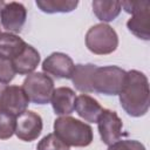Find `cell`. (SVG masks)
<instances>
[{
  "instance_id": "cell-11",
  "label": "cell",
  "mask_w": 150,
  "mask_h": 150,
  "mask_svg": "<svg viewBox=\"0 0 150 150\" xmlns=\"http://www.w3.org/2000/svg\"><path fill=\"white\" fill-rule=\"evenodd\" d=\"M74 67L73 60L63 53H52L42 63V70L56 79H70Z\"/></svg>"
},
{
  "instance_id": "cell-13",
  "label": "cell",
  "mask_w": 150,
  "mask_h": 150,
  "mask_svg": "<svg viewBox=\"0 0 150 150\" xmlns=\"http://www.w3.org/2000/svg\"><path fill=\"white\" fill-rule=\"evenodd\" d=\"M75 93L68 87H60L54 89L52 95V105L56 115L66 116L73 112L75 108Z\"/></svg>"
},
{
  "instance_id": "cell-14",
  "label": "cell",
  "mask_w": 150,
  "mask_h": 150,
  "mask_svg": "<svg viewBox=\"0 0 150 150\" xmlns=\"http://www.w3.org/2000/svg\"><path fill=\"white\" fill-rule=\"evenodd\" d=\"M74 109L76 110L80 117H82L83 120L90 123L97 122L101 112L103 111V108L101 107V104L95 98L86 94H82L76 97Z\"/></svg>"
},
{
  "instance_id": "cell-20",
  "label": "cell",
  "mask_w": 150,
  "mask_h": 150,
  "mask_svg": "<svg viewBox=\"0 0 150 150\" xmlns=\"http://www.w3.org/2000/svg\"><path fill=\"white\" fill-rule=\"evenodd\" d=\"M36 150H69V146H67L55 134H48L39 142Z\"/></svg>"
},
{
  "instance_id": "cell-19",
  "label": "cell",
  "mask_w": 150,
  "mask_h": 150,
  "mask_svg": "<svg viewBox=\"0 0 150 150\" xmlns=\"http://www.w3.org/2000/svg\"><path fill=\"white\" fill-rule=\"evenodd\" d=\"M15 118L13 115L0 110V139L12 137L15 131Z\"/></svg>"
},
{
  "instance_id": "cell-25",
  "label": "cell",
  "mask_w": 150,
  "mask_h": 150,
  "mask_svg": "<svg viewBox=\"0 0 150 150\" xmlns=\"http://www.w3.org/2000/svg\"><path fill=\"white\" fill-rule=\"evenodd\" d=\"M1 34H2V33H1V30H0V36H1Z\"/></svg>"
},
{
  "instance_id": "cell-9",
  "label": "cell",
  "mask_w": 150,
  "mask_h": 150,
  "mask_svg": "<svg viewBox=\"0 0 150 150\" xmlns=\"http://www.w3.org/2000/svg\"><path fill=\"white\" fill-rule=\"evenodd\" d=\"M29 100L23 91L22 87L18 86H7L1 98L0 110L6 111L14 117H18L27 110Z\"/></svg>"
},
{
  "instance_id": "cell-1",
  "label": "cell",
  "mask_w": 150,
  "mask_h": 150,
  "mask_svg": "<svg viewBox=\"0 0 150 150\" xmlns=\"http://www.w3.org/2000/svg\"><path fill=\"white\" fill-rule=\"evenodd\" d=\"M120 102L125 112L132 117H139L148 112L150 105V90L148 77L138 71L127 73L125 82L120 91Z\"/></svg>"
},
{
  "instance_id": "cell-2",
  "label": "cell",
  "mask_w": 150,
  "mask_h": 150,
  "mask_svg": "<svg viewBox=\"0 0 150 150\" xmlns=\"http://www.w3.org/2000/svg\"><path fill=\"white\" fill-rule=\"evenodd\" d=\"M54 134L67 146H87L93 142L90 125L70 116H61L54 121Z\"/></svg>"
},
{
  "instance_id": "cell-4",
  "label": "cell",
  "mask_w": 150,
  "mask_h": 150,
  "mask_svg": "<svg viewBox=\"0 0 150 150\" xmlns=\"http://www.w3.org/2000/svg\"><path fill=\"white\" fill-rule=\"evenodd\" d=\"M86 46L91 53L97 55L111 54L118 46L117 33L107 23H97L88 29Z\"/></svg>"
},
{
  "instance_id": "cell-17",
  "label": "cell",
  "mask_w": 150,
  "mask_h": 150,
  "mask_svg": "<svg viewBox=\"0 0 150 150\" xmlns=\"http://www.w3.org/2000/svg\"><path fill=\"white\" fill-rule=\"evenodd\" d=\"M93 12L98 20L103 22H109L116 19L121 12V1H102L95 0L91 4Z\"/></svg>"
},
{
  "instance_id": "cell-8",
  "label": "cell",
  "mask_w": 150,
  "mask_h": 150,
  "mask_svg": "<svg viewBox=\"0 0 150 150\" xmlns=\"http://www.w3.org/2000/svg\"><path fill=\"white\" fill-rule=\"evenodd\" d=\"M98 132L101 139L104 144L110 145L118 141L122 136V120L118 115L109 109H103L98 120H97Z\"/></svg>"
},
{
  "instance_id": "cell-21",
  "label": "cell",
  "mask_w": 150,
  "mask_h": 150,
  "mask_svg": "<svg viewBox=\"0 0 150 150\" xmlns=\"http://www.w3.org/2000/svg\"><path fill=\"white\" fill-rule=\"evenodd\" d=\"M108 150H145V146L135 139H122L110 144Z\"/></svg>"
},
{
  "instance_id": "cell-15",
  "label": "cell",
  "mask_w": 150,
  "mask_h": 150,
  "mask_svg": "<svg viewBox=\"0 0 150 150\" xmlns=\"http://www.w3.org/2000/svg\"><path fill=\"white\" fill-rule=\"evenodd\" d=\"M26 42L12 33H4L0 36V57L12 61L22 53Z\"/></svg>"
},
{
  "instance_id": "cell-16",
  "label": "cell",
  "mask_w": 150,
  "mask_h": 150,
  "mask_svg": "<svg viewBox=\"0 0 150 150\" xmlns=\"http://www.w3.org/2000/svg\"><path fill=\"white\" fill-rule=\"evenodd\" d=\"M97 66L93 63L87 64H76L71 75V81L75 88L82 93H93L91 88V76Z\"/></svg>"
},
{
  "instance_id": "cell-10",
  "label": "cell",
  "mask_w": 150,
  "mask_h": 150,
  "mask_svg": "<svg viewBox=\"0 0 150 150\" xmlns=\"http://www.w3.org/2000/svg\"><path fill=\"white\" fill-rule=\"evenodd\" d=\"M27 18V11L25 6L20 2H7L4 5L1 12H0V19H1V25L6 30L13 32V33H19Z\"/></svg>"
},
{
  "instance_id": "cell-22",
  "label": "cell",
  "mask_w": 150,
  "mask_h": 150,
  "mask_svg": "<svg viewBox=\"0 0 150 150\" xmlns=\"http://www.w3.org/2000/svg\"><path fill=\"white\" fill-rule=\"evenodd\" d=\"M15 76L14 68L9 60L0 57V83L7 84L9 83Z\"/></svg>"
},
{
  "instance_id": "cell-6",
  "label": "cell",
  "mask_w": 150,
  "mask_h": 150,
  "mask_svg": "<svg viewBox=\"0 0 150 150\" xmlns=\"http://www.w3.org/2000/svg\"><path fill=\"white\" fill-rule=\"evenodd\" d=\"M22 89L33 103L47 104L54 91V82L43 73H32L25 79Z\"/></svg>"
},
{
  "instance_id": "cell-18",
  "label": "cell",
  "mask_w": 150,
  "mask_h": 150,
  "mask_svg": "<svg viewBox=\"0 0 150 150\" xmlns=\"http://www.w3.org/2000/svg\"><path fill=\"white\" fill-rule=\"evenodd\" d=\"M75 0H36V6L45 13H68L76 8Z\"/></svg>"
},
{
  "instance_id": "cell-12",
  "label": "cell",
  "mask_w": 150,
  "mask_h": 150,
  "mask_svg": "<svg viewBox=\"0 0 150 150\" xmlns=\"http://www.w3.org/2000/svg\"><path fill=\"white\" fill-rule=\"evenodd\" d=\"M11 62H12L15 74L18 73L20 75H27V74L29 75L39 66L40 54L34 47L26 45L22 53L18 55L15 59H13Z\"/></svg>"
},
{
  "instance_id": "cell-24",
  "label": "cell",
  "mask_w": 150,
  "mask_h": 150,
  "mask_svg": "<svg viewBox=\"0 0 150 150\" xmlns=\"http://www.w3.org/2000/svg\"><path fill=\"white\" fill-rule=\"evenodd\" d=\"M4 5H5V2H4L2 0H0V12H1V9H2V7H4Z\"/></svg>"
},
{
  "instance_id": "cell-23",
  "label": "cell",
  "mask_w": 150,
  "mask_h": 150,
  "mask_svg": "<svg viewBox=\"0 0 150 150\" xmlns=\"http://www.w3.org/2000/svg\"><path fill=\"white\" fill-rule=\"evenodd\" d=\"M6 84H4V83H0V107H1V98H2V94H4V91H5V89H6Z\"/></svg>"
},
{
  "instance_id": "cell-7",
  "label": "cell",
  "mask_w": 150,
  "mask_h": 150,
  "mask_svg": "<svg viewBox=\"0 0 150 150\" xmlns=\"http://www.w3.org/2000/svg\"><path fill=\"white\" fill-rule=\"evenodd\" d=\"M42 131V118L39 114L26 110L15 118V131L18 138L30 142L36 139Z\"/></svg>"
},
{
  "instance_id": "cell-5",
  "label": "cell",
  "mask_w": 150,
  "mask_h": 150,
  "mask_svg": "<svg viewBox=\"0 0 150 150\" xmlns=\"http://www.w3.org/2000/svg\"><path fill=\"white\" fill-rule=\"evenodd\" d=\"M121 7L132 14L128 20V29L139 39H150V1H122Z\"/></svg>"
},
{
  "instance_id": "cell-3",
  "label": "cell",
  "mask_w": 150,
  "mask_h": 150,
  "mask_svg": "<svg viewBox=\"0 0 150 150\" xmlns=\"http://www.w3.org/2000/svg\"><path fill=\"white\" fill-rule=\"evenodd\" d=\"M127 77V71L116 66L96 67L91 76L93 91L104 95H118Z\"/></svg>"
}]
</instances>
